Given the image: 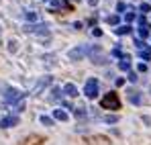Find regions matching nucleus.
I'll list each match as a JSON object with an SVG mask.
<instances>
[{
    "label": "nucleus",
    "mask_w": 151,
    "mask_h": 145,
    "mask_svg": "<svg viewBox=\"0 0 151 145\" xmlns=\"http://www.w3.org/2000/svg\"><path fill=\"white\" fill-rule=\"evenodd\" d=\"M108 23H110V25H116V23H119V17H108Z\"/></svg>",
    "instance_id": "22"
},
{
    "label": "nucleus",
    "mask_w": 151,
    "mask_h": 145,
    "mask_svg": "<svg viewBox=\"0 0 151 145\" xmlns=\"http://www.w3.org/2000/svg\"><path fill=\"white\" fill-rule=\"evenodd\" d=\"M139 55H141L143 59H151V47H145V49H141V51H139Z\"/></svg>",
    "instance_id": "12"
},
{
    "label": "nucleus",
    "mask_w": 151,
    "mask_h": 145,
    "mask_svg": "<svg viewBox=\"0 0 151 145\" xmlns=\"http://www.w3.org/2000/svg\"><path fill=\"white\" fill-rule=\"evenodd\" d=\"M119 70H123V72H129V70H131V63H129V57H123V61H121V63H119Z\"/></svg>",
    "instance_id": "11"
},
{
    "label": "nucleus",
    "mask_w": 151,
    "mask_h": 145,
    "mask_svg": "<svg viewBox=\"0 0 151 145\" xmlns=\"http://www.w3.org/2000/svg\"><path fill=\"white\" fill-rule=\"evenodd\" d=\"M59 6H61L59 0H51V8H59Z\"/></svg>",
    "instance_id": "21"
},
{
    "label": "nucleus",
    "mask_w": 151,
    "mask_h": 145,
    "mask_svg": "<svg viewBox=\"0 0 151 145\" xmlns=\"http://www.w3.org/2000/svg\"><path fill=\"white\" fill-rule=\"evenodd\" d=\"M139 10H141V12H149V10H151V4H149V2H143V4H139Z\"/></svg>",
    "instance_id": "13"
},
{
    "label": "nucleus",
    "mask_w": 151,
    "mask_h": 145,
    "mask_svg": "<svg viewBox=\"0 0 151 145\" xmlns=\"http://www.w3.org/2000/svg\"><path fill=\"white\" fill-rule=\"evenodd\" d=\"M100 106L104 110H119L121 108V100H119V94L116 92H108V94H104L102 98Z\"/></svg>",
    "instance_id": "1"
},
{
    "label": "nucleus",
    "mask_w": 151,
    "mask_h": 145,
    "mask_svg": "<svg viewBox=\"0 0 151 145\" xmlns=\"http://www.w3.org/2000/svg\"><path fill=\"white\" fill-rule=\"evenodd\" d=\"M125 8H127V6H125V4H123V2H119V4H116V10H119V12H123Z\"/></svg>",
    "instance_id": "23"
},
{
    "label": "nucleus",
    "mask_w": 151,
    "mask_h": 145,
    "mask_svg": "<svg viewBox=\"0 0 151 145\" xmlns=\"http://www.w3.org/2000/svg\"><path fill=\"white\" fill-rule=\"evenodd\" d=\"M135 19H137V12H127V14H125V21H127V23H133Z\"/></svg>",
    "instance_id": "15"
},
{
    "label": "nucleus",
    "mask_w": 151,
    "mask_h": 145,
    "mask_svg": "<svg viewBox=\"0 0 151 145\" xmlns=\"http://www.w3.org/2000/svg\"><path fill=\"white\" fill-rule=\"evenodd\" d=\"M129 100H131L133 104H141V102H143V98H141L139 92H129Z\"/></svg>",
    "instance_id": "10"
},
{
    "label": "nucleus",
    "mask_w": 151,
    "mask_h": 145,
    "mask_svg": "<svg viewBox=\"0 0 151 145\" xmlns=\"http://www.w3.org/2000/svg\"><path fill=\"white\" fill-rule=\"evenodd\" d=\"M139 72H147V66L145 63H139Z\"/></svg>",
    "instance_id": "29"
},
{
    "label": "nucleus",
    "mask_w": 151,
    "mask_h": 145,
    "mask_svg": "<svg viewBox=\"0 0 151 145\" xmlns=\"http://www.w3.org/2000/svg\"><path fill=\"white\" fill-rule=\"evenodd\" d=\"M8 51H17V41H8Z\"/></svg>",
    "instance_id": "19"
},
{
    "label": "nucleus",
    "mask_w": 151,
    "mask_h": 145,
    "mask_svg": "<svg viewBox=\"0 0 151 145\" xmlns=\"http://www.w3.org/2000/svg\"><path fill=\"white\" fill-rule=\"evenodd\" d=\"M76 115H78V117H84V115H86V108H76Z\"/></svg>",
    "instance_id": "20"
},
{
    "label": "nucleus",
    "mask_w": 151,
    "mask_h": 145,
    "mask_svg": "<svg viewBox=\"0 0 151 145\" xmlns=\"http://www.w3.org/2000/svg\"><path fill=\"white\" fill-rule=\"evenodd\" d=\"M139 35H141V37H147V35H149V29H147V27H139Z\"/></svg>",
    "instance_id": "17"
},
{
    "label": "nucleus",
    "mask_w": 151,
    "mask_h": 145,
    "mask_svg": "<svg viewBox=\"0 0 151 145\" xmlns=\"http://www.w3.org/2000/svg\"><path fill=\"white\" fill-rule=\"evenodd\" d=\"M114 33H116V35H129V33H131V25H121V27H116Z\"/></svg>",
    "instance_id": "9"
},
{
    "label": "nucleus",
    "mask_w": 151,
    "mask_h": 145,
    "mask_svg": "<svg viewBox=\"0 0 151 145\" xmlns=\"http://www.w3.org/2000/svg\"><path fill=\"white\" fill-rule=\"evenodd\" d=\"M17 125H19V117H17V115L4 117V119L0 121V127H2V129H10V127H17Z\"/></svg>",
    "instance_id": "5"
},
{
    "label": "nucleus",
    "mask_w": 151,
    "mask_h": 145,
    "mask_svg": "<svg viewBox=\"0 0 151 145\" xmlns=\"http://www.w3.org/2000/svg\"><path fill=\"white\" fill-rule=\"evenodd\" d=\"M68 2H70V0H68ZM72 2H80V0H72Z\"/></svg>",
    "instance_id": "31"
},
{
    "label": "nucleus",
    "mask_w": 151,
    "mask_h": 145,
    "mask_svg": "<svg viewBox=\"0 0 151 145\" xmlns=\"http://www.w3.org/2000/svg\"><path fill=\"white\" fill-rule=\"evenodd\" d=\"M112 55H116V57H119V55H123V53H121V47H114V49H112Z\"/></svg>",
    "instance_id": "25"
},
{
    "label": "nucleus",
    "mask_w": 151,
    "mask_h": 145,
    "mask_svg": "<svg viewBox=\"0 0 151 145\" xmlns=\"http://www.w3.org/2000/svg\"><path fill=\"white\" fill-rule=\"evenodd\" d=\"M135 47H137L139 51H141V49H145V43H143L141 39H135Z\"/></svg>",
    "instance_id": "18"
},
{
    "label": "nucleus",
    "mask_w": 151,
    "mask_h": 145,
    "mask_svg": "<svg viewBox=\"0 0 151 145\" xmlns=\"http://www.w3.org/2000/svg\"><path fill=\"white\" fill-rule=\"evenodd\" d=\"M129 80H131V82H137V74L131 72V74H129Z\"/></svg>",
    "instance_id": "24"
},
{
    "label": "nucleus",
    "mask_w": 151,
    "mask_h": 145,
    "mask_svg": "<svg viewBox=\"0 0 151 145\" xmlns=\"http://www.w3.org/2000/svg\"><path fill=\"white\" fill-rule=\"evenodd\" d=\"M25 19H27V21H37V14H35L33 10H27V12H25Z\"/></svg>",
    "instance_id": "14"
},
{
    "label": "nucleus",
    "mask_w": 151,
    "mask_h": 145,
    "mask_svg": "<svg viewBox=\"0 0 151 145\" xmlns=\"http://www.w3.org/2000/svg\"><path fill=\"white\" fill-rule=\"evenodd\" d=\"M25 29H27V31H31V33H39V35H45V37L49 35V27H47V25H35V27H29V25H27Z\"/></svg>",
    "instance_id": "6"
},
{
    "label": "nucleus",
    "mask_w": 151,
    "mask_h": 145,
    "mask_svg": "<svg viewBox=\"0 0 151 145\" xmlns=\"http://www.w3.org/2000/svg\"><path fill=\"white\" fill-rule=\"evenodd\" d=\"M104 121L106 123H116V117H104Z\"/></svg>",
    "instance_id": "27"
},
{
    "label": "nucleus",
    "mask_w": 151,
    "mask_h": 145,
    "mask_svg": "<svg viewBox=\"0 0 151 145\" xmlns=\"http://www.w3.org/2000/svg\"><path fill=\"white\" fill-rule=\"evenodd\" d=\"M39 121H41V125H47V127H51V125H53V119H51V117H41Z\"/></svg>",
    "instance_id": "16"
},
{
    "label": "nucleus",
    "mask_w": 151,
    "mask_h": 145,
    "mask_svg": "<svg viewBox=\"0 0 151 145\" xmlns=\"http://www.w3.org/2000/svg\"><path fill=\"white\" fill-rule=\"evenodd\" d=\"M53 119H57V121H68V113L61 110V108H55V110H53Z\"/></svg>",
    "instance_id": "8"
},
{
    "label": "nucleus",
    "mask_w": 151,
    "mask_h": 145,
    "mask_svg": "<svg viewBox=\"0 0 151 145\" xmlns=\"http://www.w3.org/2000/svg\"><path fill=\"white\" fill-rule=\"evenodd\" d=\"M88 2H90L92 6H96V4H98V0H88Z\"/></svg>",
    "instance_id": "30"
},
{
    "label": "nucleus",
    "mask_w": 151,
    "mask_h": 145,
    "mask_svg": "<svg viewBox=\"0 0 151 145\" xmlns=\"http://www.w3.org/2000/svg\"><path fill=\"white\" fill-rule=\"evenodd\" d=\"M51 94H53V98H59V88H53Z\"/></svg>",
    "instance_id": "26"
},
{
    "label": "nucleus",
    "mask_w": 151,
    "mask_h": 145,
    "mask_svg": "<svg viewBox=\"0 0 151 145\" xmlns=\"http://www.w3.org/2000/svg\"><path fill=\"white\" fill-rule=\"evenodd\" d=\"M25 98V92L17 90V88H4V102L6 104H21Z\"/></svg>",
    "instance_id": "2"
},
{
    "label": "nucleus",
    "mask_w": 151,
    "mask_h": 145,
    "mask_svg": "<svg viewBox=\"0 0 151 145\" xmlns=\"http://www.w3.org/2000/svg\"><path fill=\"white\" fill-rule=\"evenodd\" d=\"M92 35H94V37H100L102 31H100V29H94V31H92Z\"/></svg>",
    "instance_id": "28"
},
{
    "label": "nucleus",
    "mask_w": 151,
    "mask_h": 145,
    "mask_svg": "<svg viewBox=\"0 0 151 145\" xmlns=\"http://www.w3.org/2000/svg\"><path fill=\"white\" fill-rule=\"evenodd\" d=\"M63 92H65V94H68V96H70V98L78 96V88H76L74 84H70V82H68V84L63 86Z\"/></svg>",
    "instance_id": "7"
},
{
    "label": "nucleus",
    "mask_w": 151,
    "mask_h": 145,
    "mask_svg": "<svg viewBox=\"0 0 151 145\" xmlns=\"http://www.w3.org/2000/svg\"><path fill=\"white\" fill-rule=\"evenodd\" d=\"M84 94H86L88 98H96L98 96V80H96V78L86 80V84H84Z\"/></svg>",
    "instance_id": "4"
},
{
    "label": "nucleus",
    "mask_w": 151,
    "mask_h": 145,
    "mask_svg": "<svg viewBox=\"0 0 151 145\" xmlns=\"http://www.w3.org/2000/svg\"><path fill=\"white\" fill-rule=\"evenodd\" d=\"M86 55H90V47H88V45H78V47L68 51V57H70L72 61H80V59L86 57Z\"/></svg>",
    "instance_id": "3"
}]
</instances>
